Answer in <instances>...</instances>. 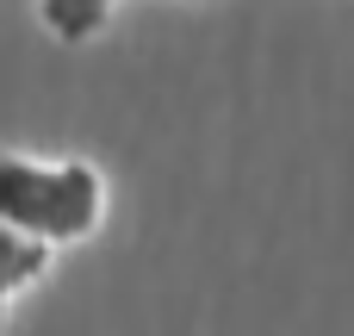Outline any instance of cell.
I'll return each instance as SVG.
<instances>
[{
  "instance_id": "obj_1",
  "label": "cell",
  "mask_w": 354,
  "mask_h": 336,
  "mask_svg": "<svg viewBox=\"0 0 354 336\" xmlns=\"http://www.w3.org/2000/svg\"><path fill=\"white\" fill-rule=\"evenodd\" d=\"M112 187L87 156L0 150V224L37 249H75L106 224Z\"/></svg>"
},
{
  "instance_id": "obj_2",
  "label": "cell",
  "mask_w": 354,
  "mask_h": 336,
  "mask_svg": "<svg viewBox=\"0 0 354 336\" xmlns=\"http://www.w3.org/2000/svg\"><path fill=\"white\" fill-rule=\"evenodd\" d=\"M50 249H37V243H25V237H12L6 224H0V330H6V318H12V306L50 274Z\"/></svg>"
},
{
  "instance_id": "obj_3",
  "label": "cell",
  "mask_w": 354,
  "mask_h": 336,
  "mask_svg": "<svg viewBox=\"0 0 354 336\" xmlns=\"http://www.w3.org/2000/svg\"><path fill=\"white\" fill-rule=\"evenodd\" d=\"M118 0H37V25L56 37V44H93L106 31Z\"/></svg>"
},
{
  "instance_id": "obj_4",
  "label": "cell",
  "mask_w": 354,
  "mask_h": 336,
  "mask_svg": "<svg viewBox=\"0 0 354 336\" xmlns=\"http://www.w3.org/2000/svg\"><path fill=\"white\" fill-rule=\"evenodd\" d=\"M193 6H205V0H193Z\"/></svg>"
}]
</instances>
